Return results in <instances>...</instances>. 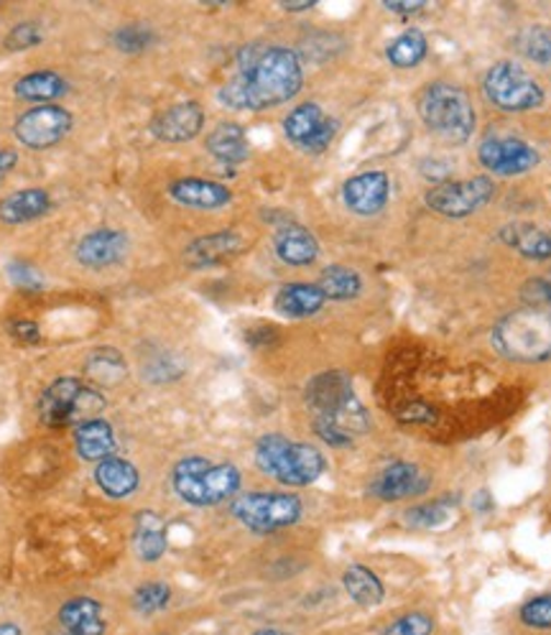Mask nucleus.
I'll list each match as a JSON object with an SVG mask.
<instances>
[{
	"label": "nucleus",
	"mask_w": 551,
	"mask_h": 635,
	"mask_svg": "<svg viewBox=\"0 0 551 635\" xmlns=\"http://www.w3.org/2000/svg\"><path fill=\"white\" fill-rule=\"evenodd\" d=\"M72 130V113L61 105L31 107L15 120L13 134L26 149L44 151L57 146Z\"/></svg>",
	"instance_id": "nucleus-10"
},
{
	"label": "nucleus",
	"mask_w": 551,
	"mask_h": 635,
	"mask_svg": "<svg viewBox=\"0 0 551 635\" xmlns=\"http://www.w3.org/2000/svg\"><path fill=\"white\" fill-rule=\"evenodd\" d=\"M284 134L301 151L322 153L337 134V120L330 118L317 103H305L286 115Z\"/></svg>",
	"instance_id": "nucleus-12"
},
{
	"label": "nucleus",
	"mask_w": 551,
	"mask_h": 635,
	"mask_svg": "<svg viewBox=\"0 0 551 635\" xmlns=\"http://www.w3.org/2000/svg\"><path fill=\"white\" fill-rule=\"evenodd\" d=\"M61 635H105L103 605L92 598H72L59 608L57 615Z\"/></svg>",
	"instance_id": "nucleus-19"
},
{
	"label": "nucleus",
	"mask_w": 551,
	"mask_h": 635,
	"mask_svg": "<svg viewBox=\"0 0 551 635\" xmlns=\"http://www.w3.org/2000/svg\"><path fill=\"white\" fill-rule=\"evenodd\" d=\"M255 467L282 485L307 487L328 472V460L312 444L291 441L284 434H266L255 444Z\"/></svg>",
	"instance_id": "nucleus-2"
},
{
	"label": "nucleus",
	"mask_w": 551,
	"mask_h": 635,
	"mask_svg": "<svg viewBox=\"0 0 551 635\" xmlns=\"http://www.w3.org/2000/svg\"><path fill=\"white\" fill-rule=\"evenodd\" d=\"M495 195L493 180L487 176H475V180L464 182H439L426 192L424 203L432 212L445 217H468L485 207Z\"/></svg>",
	"instance_id": "nucleus-9"
},
{
	"label": "nucleus",
	"mask_w": 551,
	"mask_h": 635,
	"mask_svg": "<svg viewBox=\"0 0 551 635\" xmlns=\"http://www.w3.org/2000/svg\"><path fill=\"white\" fill-rule=\"evenodd\" d=\"M51 210V197L44 189H19L0 199V222L23 224Z\"/></svg>",
	"instance_id": "nucleus-27"
},
{
	"label": "nucleus",
	"mask_w": 551,
	"mask_h": 635,
	"mask_svg": "<svg viewBox=\"0 0 551 635\" xmlns=\"http://www.w3.org/2000/svg\"><path fill=\"white\" fill-rule=\"evenodd\" d=\"M501 240L510 251L531 261H551V230L533 222H510L501 228Z\"/></svg>",
	"instance_id": "nucleus-21"
},
{
	"label": "nucleus",
	"mask_w": 551,
	"mask_h": 635,
	"mask_svg": "<svg viewBox=\"0 0 551 635\" xmlns=\"http://www.w3.org/2000/svg\"><path fill=\"white\" fill-rule=\"evenodd\" d=\"M429 485H432V477L426 475L418 464L393 462L378 472L368 490L372 498L395 503V500L414 498V495L426 493L429 490Z\"/></svg>",
	"instance_id": "nucleus-13"
},
{
	"label": "nucleus",
	"mask_w": 551,
	"mask_h": 635,
	"mask_svg": "<svg viewBox=\"0 0 551 635\" xmlns=\"http://www.w3.org/2000/svg\"><path fill=\"white\" fill-rule=\"evenodd\" d=\"M8 332H11V337L19 339V343H26V345H34L42 339V330H38V324L31 320L8 322Z\"/></svg>",
	"instance_id": "nucleus-44"
},
{
	"label": "nucleus",
	"mask_w": 551,
	"mask_h": 635,
	"mask_svg": "<svg viewBox=\"0 0 551 635\" xmlns=\"http://www.w3.org/2000/svg\"><path fill=\"white\" fill-rule=\"evenodd\" d=\"M69 84L57 72H31L13 84V92L28 103H51L67 95Z\"/></svg>",
	"instance_id": "nucleus-31"
},
{
	"label": "nucleus",
	"mask_w": 551,
	"mask_h": 635,
	"mask_svg": "<svg viewBox=\"0 0 551 635\" xmlns=\"http://www.w3.org/2000/svg\"><path fill=\"white\" fill-rule=\"evenodd\" d=\"M383 635H434V621L426 613H406L386 625Z\"/></svg>",
	"instance_id": "nucleus-38"
},
{
	"label": "nucleus",
	"mask_w": 551,
	"mask_h": 635,
	"mask_svg": "<svg viewBox=\"0 0 551 635\" xmlns=\"http://www.w3.org/2000/svg\"><path fill=\"white\" fill-rule=\"evenodd\" d=\"M8 278H11L15 289H21V291H42L44 289V278L34 266H31V263H23V261L8 263Z\"/></svg>",
	"instance_id": "nucleus-42"
},
{
	"label": "nucleus",
	"mask_w": 551,
	"mask_h": 635,
	"mask_svg": "<svg viewBox=\"0 0 551 635\" xmlns=\"http://www.w3.org/2000/svg\"><path fill=\"white\" fill-rule=\"evenodd\" d=\"M182 370L174 366V362H169V358H153L144 366V376L149 378L151 383H167V381H174L176 376H180Z\"/></svg>",
	"instance_id": "nucleus-43"
},
{
	"label": "nucleus",
	"mask_w": 551,
	"mask_h": 635,
	"mask_svg": "<svg viewBox=\"0 0 551 635\" xmlns=\"http://www.w3.org/2000/svg\"><path fill=\"white\" fill-rule=\"evenodd\" d=\"M324 293L317 284H284L278 289L274 304L278 314L291 316V320H307L314 316L324 307Z\"/></svg>",
	"instance_id": "nucleus-24"
},
{
	"label": "nucleus",
	"mask_w": 551,
	"mask_h": 635,
	"mask_svg": "<svg viewBox=\"0 0 551 635\" xmlns=\"http://www.w3.org/2000/svg\"><path fill=\"white\" fill-rule=\"evenodd\" d=\"M128 238L120 230H95L77 243L74 258L84 268H107L126 258Z\"/></svg>",
	"instance_id": "nucleus-16"
},
{
	"label": "nucleus",
	"mask_w": 551,
	"mask_h": 635,
	"mask_svg": "<svg viewBox=\"0 0 551 635\" xmlns=\"http://www.w3.org/2000/svg\"><path fill=\"white\" fill-rule=\"evenodd\" d=\"M207 151L222 164H240L248 159V136L238 123H220L213 134L207 136Z\"/></svg>",
	"instance_id": "nucleus-29"
},
{
	"label": "nucleus",
	"mask_w": 551,
	"mask_h": 635,
	"mask_svg": "<svg viewBox=\"0 0 551 635\" xmlns=\"http://www.w3.org/2000/svg\"><path fill=\"white\" fill-rule=\"evenodd\" d=\"M95 483L105 495L123 500L130 498V495L138 490V485H141V472H138L128 460L111 457V460L97 462Z\"/></svg>",
	"instance_id": "nucleus-25"
},
{
	"label": "nucleus",
	"mask_w": 551,
	"mask_h": 635,
	"mask_svg": "<svg viewBox=\"0 0 551 635\" xmlns=\"http://www.w3.org/2000/svg\"><path fill=\"white\" fill-rule=\"evenodd\" d=\"M493 347L514 362H551V309H518L493 330Z\"/></svg>",
	"instance_id": "nucleus-3"
},
{
	"label": "nucleus",
	"mask_w": 551,
	"mask_h": 635,
	"mask_svg": "<svg viewBox=\"0 0 551 635\" xmlns=\"http://www.w3.org/2000/svg\"><path fill=\"white\" fill-rule=\"evenodd\" d=\"M518 49L526 59L537 61L541 67H551V28L531 26L518 36Z\"/></svg>",
	"instance_id": "nucleus-36"
},
{
	"label": "nucleus",
	"mask_w": 551,
	"mask_h": 635,
	"mask_svg": "<svg viewBox=\"0 0 551 635\" xmlns=\"http://www.w3.org/2000/svg\"><path fill=\"white\" fill-rule=\"evenodd\" d=\"M251 635H291V633L282 628H261V631H253Z\"/></svg>",
	"instance_id": "nucleus-51"
},
{
	"label": "nucleus",
	"mask_w": 551,
	"mask_h": 635,
	"mask_svg": "<svg viewBox=\"0 0 551 635\" xmlns=\"http://www.w3.org/2000/svg\"><path fill=\"white\" fill-rule=\"evenodd\" d=\"M480 164L498 176H521L539 166L541 153L531 143L510 136H493L480 143Z\"/></svg>",
	"instance_id": "nucleus-11"
},
{
	"label": "nucleus",
	"mask_w": 551,
	"mask_h": 635,
	"mask_svg": "<svg viewBox=\"0 0 551 635\" xmlns=\"http://www.w3.org/2000/svg\"><path fill=\"white\" fill-rule=\"evenodd\" d=\"M0 635H23V631L15 623H0Z\"/></svg>",
	"instance_id": "nucleus-50"
},
{
	"label": "nucleus",
	"mask_w": 551,
	"mask_h": 635,
	"mask_svg": "<svg viewBox=\"0 0 551 635\" xmlns=\"http://www.w3.org/2000/svg\"><path fill=\"white\" fill-rule=\"evenodd\" d=\"M487 103L503 113H529L544 105L547 92L516 61H498L487 69L483 80Z\"/></svg>",
	"instance_id": "nucleus-7"
},
{
	"label": "nucleus",
	"mask_w": 551,
	"mask_h": 635,
	"mask_svg": "<svg viewBox=\"0 0 551 635\" xmlns=\"http://www.w3.org/2000/svg\"><path fill=\"white\" fill-rule=\"evenodd\" d=\"M153 42H157V34H153L146 23H126V26H120L113 34V44L118 46L120 51H128V54L149 49Z\"/></svg>",
	"instance_id": "nucleus-37"
},
{
	"label": "nucleus",
	"mask_w": 551,
	"mask_h": 635,
	"mask_svg": "<svg viewBox=\"0 0 551 635\" xmlns=\"http://www.w3.org/2000/svg\"><path fill=\"white\" fill-rule=\"evenodd\" d=\"M169 533L167 523L157 510H141L136 516V531H134V549L136 556L146 564L159 562L167 554Z\"/></svg>",
	"instance_id": "nucleus-23"
},
{
	"label": "nucleus",
	"mask_w": 551,
	"mask_h": 635,
	"mask_svg": "<svg viewBox=\"0 0 551 635\" xmlns=\"http://www.w3.org/2000/svg\"><path fill=\"white\" fill-rule=\"evenodd\" d=\"M243 247H245V240L240 238L238 232L225 230V232H215V235L197 238L194 243L186 245L184 261H186V266H192V268H209V266H217V263L230 261L232 255H238Z\"/></svg>",
	"instance_id": "nucleus-18"
},
{
	"label": "nucleus",
	"mask_w": 551,
	"mask_h": 635,
	"mask_svg": "<svg viewBox=\"0 0 551 635\" xmlns=\"http://www.w3.org/2000/svg\"><path fill=\"white\" fill-rule=\"evenodd\" d=\"M399 419L406 424H432V422H437V414H434L432 406L411 404L399 414Z\"/></svg>",
	"instance_id": "nucleus-45"
},
{
	"label": "nucleus",
	"mask_w": 551,
	"mask_h": 635,
	"mask_svg": "<svg viewBox=\"0 0 551 635\" xmlns=\"http://www.w3.org/2000/svg\"><path fill=\"white\" fill-rule=\"evenodd\" d=\"M521 301L533 309L551 307V270L544 276H533L521 286Z\"/></svg>",
	"instance_id": "nucleus-40"
},
{
	"label": "nucleus",
	"mask_w": 551,
	"mask_h": 635,
	"mask_svg": "<svg viewBox=\"0 0 551 635\" xmlns=\"http://www.w3.org/2000/svg\"><path fill=\"white\" fill-rule=\"evenodd\" d=\"M521 623L529 628H551V594H539L521 608Z\"/></svg>",
	"instance_id": "nucleus-41"
},
{
	"label": "nucleus",
	"mask_w": 551,
	"mask_h": 635,
	"mask_svg": "<svg viewBox=\"0 0 551 635\" xmlns=\"http://www.w3.org/2000/svg\"><path fill=\"white\" fill-rule=\"evenodd\" d=\"M169 195H172L176 203L184 207H192V210H220V207L230 205V189L220 182H209V180H197V176H190V180H180L169 187Z\"/></svg>",
	"instance_id": "nucleus-20"
},
{
	"label": "nucleus",
	"mask_w": 551,
	"mask_h": 635,
	"mask_svg": "<svg viewBox=\"0 0 551 635\" xmlns=\"http://www.w3.org/2000/svg\"><path fill=\"white\" fill-rule=\"evenodd\" d=\"M391 197V182L383 172H366L345 182L343 199L347 210L363 217L378 215Z\"/></svg>",
	"instance_id": "nucleus-15"
},
{
	"label": "nucleus",
	"mask_w": 551,
	"mask_h": 635,
	"mask_svg": "<svg viewBox=\"0 0 551 635\" xmlns=\"http://www.w3.org/2000/svg\"><path fill=\"white\" fill-rule=\"evenodd\" d=\"M169 602H172V587L167 582H146L134 592V610L141 617H153L167 610Z\"/></svg>",
	"instance_id": "nucleus-35"
},
{
	"label": "nucleus",
	"mask_w": 551,
	"mask_h": 635,
	"mask_svg": "<svg viewBox=\"0 0 551 635\" xmlns=\"http://www.w3.org/2000/svg\"><path fill=\"white\" fill-rule=\"evenodd\" d=\"M205 126V111L199 103H176L153 120V136L167 143H184L192 141Z\"/></svg>",
	"instance_id": "nucleus-17"
},
{
	"label": "nucleus",
	"mask_w": 551,
	"mask_h": 635,
	"mask_svg": "<svg viewBox=\"0 0 551 635\" xmlns=\"http://www.w3.org/2000/svg\"><path fill=\"white\" fill-rule=\"evenodd\" d=\"M305 399L312 416L335 414L337 408H343L355 399L351 376L345 370H328V373L314 376L307 385Z\"/></svg>",
	"instance_id": "nucleus-14"
},
{
	"label": "nucleus",
	"mask_w": 551,
	"mask_h": 635,
	"mask_svg": "<svg viewBox=\"0 0 551 635\" xmlns=\"http://www.w3.org/2000/svg\"><path fill=\"white\" fill-rule=\"evenodd\" d=\"M418 115L424 126L439 136L441 141L460 146L470 141L475 134V107H472L468 92L449 82H434L418 97Z\"/></svg>",
	"instance_id": "nucleus-5"
},
{
	"label": "nucleus",
	"mask_w": 551,
	"mask_h": 635,
	"mask_svg": "<svg viewBox=\"0 0 551 635\" xmlns=\"http://www.w3.org/2000/svg\"><path fill=\"white\" fill-rule=\"evenodd\" d=\"M15 164H19V153L11 149H0V182L13 172Z\"/></svg>",
	"instance_id": "nucleus-47"
},
{
	"label": "nucleus",
	"mask_w": 551,
	"mask_h": 635,
	"mask_svg": "<svg viewBox=\"0 0 551 635\" xmlns=\"http://www.w3.org/2000/svg\"><path fill=\"white\" fill-rule=\"evenodd\" d=\"M301 84H305V72L297 51L286 46H268V49L251 46L240 57L238 77L222 84L217 97L232 111H268L297 97Z\"/></svg>",
	"instance_id": "nucleus-1"
},
{
	"label": "nucleus",
	"mask_w": 551,
	"mask_h": 635,
	"mask_svg": "<svg viewBox=\"0 0 551 635\" xmlns=\"http://www.w3.org/2000/svg\"><path fill=\"white\" fill-rule=\"evenodd\" d=\"M84 370L88 376L103 389H113L126 381L128 376V362L123 358V353L115 350V347H97V350L90 353L88 362H84Z\"/></svg>",
	"instance_id": "nucleus-30"
},
{
	"label": "nucleus",
	"mask_w": 551,
	"mask_h": 635,
	"mask_svg": "<svg viewBox=\"0 0 551 635\" xmlns=\"http://www.w3.org/2000/svg\"><path fill=\"white\" fill-rule=\"evenodd\" d=\"M274 247L278 258L289 263V266H309V263H314L317 255H320V243H317V238L307 228L294 222L282 224V228L276 230Z\"/></svg>",
	"instance_id": "nucleus-22"
},
{
	"label": "nucleus",
	"mask_w": 551,
	"mask_h": 635,
	"mask_svg": "<svg viewBox=\"0 0 551 635\" xmlns=\"http://www.w3.org/2000/svg\"><path fill=\"white\" fill-rule=\"evenodd\" d=\"M426 51H429V42H426V36L418 28H409L388 44L386 57L395 69H411V67L422 65Z\"/></svg>",
	"instance_id": "nucleus-32"
},
{
	"label": "nucleus",
	"mask_w": 551,
	"mask_h": 635,
	"mask_svg": "<svg viewBox=\"0 0 551 635\" xmlns=\"http://www.w3.org/2000/svg\"><path fill=\"white\" fill-rule=\"evenodd\" d=\"M314 5V0H289V3H282L286 11H309Z\"/></svg>",
	"instance_id": "nucleus-49"
},
{
	"label": "nucleus",
	"mask_w": 551,
	"mask_h": 635,
	"mask_svg": "<svg viewBox=\"0 0 551 635\" xmlns=\"http://www.w3.org/2000/svg\"><path fill=\"white\" fill-rule=\"evenodd\" d=\"M426 3L424 0H386V8L393 13H401V15H411L416 11H422Z\"/></svg>",
	"instance_id": "nucleus-46"
},
{
	"label": "nucleus",
	"mask_w": 551,
	"mask_h": 635,
	"mask_svg": "<svg viewBox=\"0 0 551 635\" xmlns=\"http://www.w3.org/2000/svg\"><path fill=\"white\" fill-rule=\"evenodd\" d=\"M343 587L351 594V600L360 608H378L386 598V587L380 577L366 564H353L345 569Z\"/></svg>",
	"instance_id": "nucleus-28"
},
{
	"label": "nucleus",
	"mask_w": 551,
	"mask_h": 635,
	"mask_svg": "<svg viewBox=\"0 0 551 635\" xmlns=\"http://www.w3.org/2000/svg\"><path fill=\"white\" fill-rule=\"evenodd\" d=\"M42 38H44L42 26H38L36 21L15 23V26L8 31V36H5V49H11V51L31 49V46L42 44Z\"/></svg>",
	"instance_id": "nucleus-39"
},
{
	"label": "nucleus",
	"mask_w": 551,
	"mask_h": 635,
	"mask_svg": "<svg viewBox=\"0 0 551 635\" xmlns=\"http://www.w3.org/2000/svg\"><path fill=\"white\" fill-rule=\"evenodd\" d=\"M240 470L236 464H215L205 457H184L174 464L172 487L184 503L205 508L236 498L240 490Z\"/></svg>",
	"instance_id": "nucleus-4"
},
{
	"label": "nucleus",
	"mask_w": 551,
	"mask_h": 635,
	"mask_svg": "<svg viewBox=\"0 0 551 635\" xmlns=\"http://www.w3.org/2000/svg\"><path fill=\"white\" fill-rule=\"evenodd\" d=\"M324 293V299H335V301H347L355 299L363 291V278L358 276V270L347 268V266H330L322 270L320 284H317Z\"/></svg>",
	"instance_id": "nucleus-33"
},
{
	"label": "nucleus",
	"mask_w": 551,
	"mask_h": 635,
	"mask_svg": "<svg viewBox=\"0 0 551 635\" xmlns=\"http://www.w3.org/2000/svg\"><path fill=\"white\" fill-rule=\"evenodd\" d=\"M230 513L253 533L289 529L305 513V503L289 493H245L232 500Z\"/></svg>",
	"instance_id": "nucleus-8"
},
{
	"label": "nucleus",
	"mask_w": 551,
	"mask_h": 635,
	"mask_svg": "<svg viewBox=\"0 0 551 635\" xmlns=\"http://www.w3.org/2000/svg\"><path fill=\"white\" fill-rule=\"evenodd\" d=\"M105 408V396L95 389H88L77 378H59L38 396L36 412L42 424L51 429H61L69 424H84L90 419H100V412Z\"/></svg>",
	"instance_id": "nucleus-6"
},
{
	"label": "nucleus",
	"mask_w": 551,
	"mask_h": 635,
	"mask_svg": "<svg viewBox=\"0 0 551 635\" xmlns=\"http://www.w3.org/2000/svg\"><path fill=\"white\" fill-rule=\"evenodd\" d=\"M77 454L88 462H103L115 457L113 426L103 419H90L74 426Z\"/></svg>",
	"instance_id": "nucleus-26"
},
{
	"label": "nucleus",
	"mask_w": 551,
	"mask_h": 635,
	"mask_svg": "<svg viewBox=\"0 0 551 635\" xmlns=\"http://www.w3.org/2000/svg\"><path fill=\"white\" fill-rule=\"evenodd\" d=\"M472 506H475V508L480 510V513H487V510L493 508V500L487 498V493H485V490H480V493H478V498L472 500Z\"/></svg>",
	"instance_id": "nucleus-48"
},
{
	"label": "nucleus",
	"mask_w": 551,
	"mask_h": 635,
	"mask_svg": "<svg viewBox=\"0 0 551 635\" xmlns=\"http://www.w3.org/2000/svg\"><path fill=\"white\" fill-rule=\"evenodd\" d=\"M457 500L452 498H437L432 503H424V506H416L406 510V523L414 526V529H437V526L447 523L455 513Z\"/></svg>",
	"instance_id": "nucleus-34"
}]
</instances>
